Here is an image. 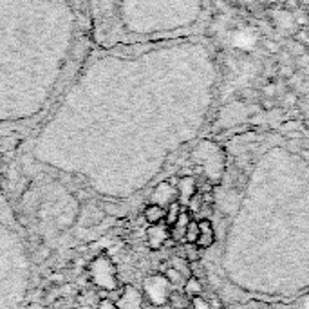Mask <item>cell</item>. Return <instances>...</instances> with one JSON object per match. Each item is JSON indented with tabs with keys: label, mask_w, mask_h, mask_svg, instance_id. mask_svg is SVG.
<instances>
[{
	"label": "cell",
	"mask_w": 309,
	"mask_h": 309,
	"mask_svg": "<svg viewBox=\"0 0 309 309\" xmlns=\"http://www.w3.org/2000/svg\"><path fill=\"white\" fill-rule=\"evenodd\" d=\"M174 291V286L167 281V277L163 273H156L150 275L143 281V295L147 297V300L154 306H167L170 293Z\"/></svg>",
	"instance_id": "cell-1"
},
{
	"label": "cell",
	"mask_w": 309,
	"mask_h": 309,
	"mask_svg": "<svg viewBox=\"0 0 309 309\" xmlns=\"http://www.w3.org/2000/svg\"><path fill=\"white\" fill-rule=\"evenodd\" d=\"M190 309H212V306H210V300H206L203 295H199L190 299Z\"/></svg>",
	"instance_id": "cell-19"
},
{
	"label": "cell",
	"mask_w": 309,
	"mask_h": 309,
	"mask_svg": "<svg viewBox=\"0 0 309 309\" xmlns=\"http://www.w3.org/2000/svg\"><path fill=\"white\" fill-rule=\"evenodd\" d=\"M174 201H177V190H176V186H172L168 181L159 183V185L154 188L152 195H150V203L161 206V208H165V210H167Z\"/></svg>",
	"instance_id": "cell-2"
},
{
	"label": "cell",
	"mask_w": 309,
	"mask_h": 309,
	"mask_svg": "<svg viewBox=\"0 0 309 309\" xmlns=\"http://www.w3.org/2000/svg\"><path fill=\"white\" fill-rule=\"evenodd\" d=\"M90 275H92V281L98 286H101V288H105V290H110V288H114L116 286V282L112 281L114 275H112V264L109 262V259L105 261L103 270H101V266H100V261L96 259V261L90 264Z\"/></svg>",
	"instance_id": "cell-4"
},
{
	"label": "cell",
	"mask_w": 309,
	"mask_h": 309,
	"mask_svg": "<svg viewBox=\"0 0 309 309\" xmlns=\"http://www.w3.org/2000/svg\"><path fill=\"white\" fill-rule=\"evenodd\" d=\"M188 212H190L192 215L194 214H199V212H203V208H205V201H203V194L201 192H197V194H194L190 197V201H188V205L185 206Z\"/></svg>",
	"instance_id": "cell-16"
},
{
	"label": "cell",
	"mask_w": 309,
	"mask_h": 309,
	"mask_svg": "<svg viewBox=\"0 0 309 309\" xmlns=\"http://www.w3.org/2000/svg\"><path fill=\"white\" fill-rule=\"evenodd\" d=\"M118 309H143V295L134 286H125L123 295L119 297Z\"/></svg>",
	"instance_id": "cell-6"
},
{
	"label": "cell",
	"mask_w": 309,
	"mask_h": 309,
	"mask_svg": "<svg viewBox=\"0 0 309 309\" xmlns=\"http://www.w3.org/2000/svg\"><path fill=\"white\" fill-rule=\"evenodd\" d=\"M76 199H78V201H85V192H78V194H76Z\"/></svg>",
	"instance_id": "cell-23"
},
{
	"label": "cell",
	"mask_w": 309,
	"mask_h": 309,
	"mask_svg": "<svg viewBox=\"0 0 309 309\" xmlns=\"http://www.w3.org/2000/svg\"><path fill=\"white\" fill-rule=\"evenodd\" d=\"M47 281L51 282L52 286H62V284H65V275H63L62 271L60 273H51V275L47 277Z\"/></svg>",
	"instance_id": "cell-21"
},
{
	"label": "cell",
	"mask_w": 309,
	"mask_h": 309,
	"mask_svg": "<svg viewBox=\"0 0 309 309\" xmlns=\"http://www.w3.org/2000/svg\"><path fill=\"white\" fill-rule=\"evenodd\" d=\"M176 190H177V201L181 203V206L188 205V201H190L192 195L199 192L197 190V181H195V177H192V176L179 177Z\"/></svg>",
	"instance_id": "cell-5"
},
{
	"label": "cell",
	"mask_w": 309,
	"mask_h": 309,
	"mask_svg": "<svg viewBox=\"0 0 309 309\" xmlns=\"http://www.w3.org/2000/svg\"><path fill=\"white\" fill-rule=\"evenodd\" d=\"M190 221H192V214L186 208H183V212L179 214L174 226H170V239L174 243H185V233Z\"/></svg>",
	"instance_id": "cell-7"
},
{
	"label": "cell",
	"mask_w": 309,
	"mask_h": 309,
	"mask_svg": "<svg viewBox=\"0 0 309 309\" xmlns=\"http://www.w3.org/2000/svg\"><path fill=\"white\" fill-rule=\"evenodd\" d=\"M183 208H185V206H181L179 201H174V203L167 208V214H165V224H167L168 228L174 226V223L177 221V217H179V214L183 212Z\"/></svg>",
	"instance_id": "cell-13"
},
{
	"label": "cell",
	"mask_w": 309,
	"mask_h": 309,
	"mask_svg": "<svg viewBox=\"0 0 309 309\" xmlns=\"http://www.w3.org/2000/svg\"><path fill=\"white\" fill-rule=\"evenodd\" d=\"M101 208H103L105 215H116V217L127 215V208H123V205H119L118 201H116V205H112V203H103Z\"/></svg>",
	"instance_id": "cell-18"
},
{
	"label": "cell",
	"mask_w": 309,
	"mask_h": 309,
	"mask_svg": "<svg viewBox=\"0 0 309 309\" xmlns=\"http://www.w3.org/2000/svg\"><path fill=\"white\" fill-rule=\"evenodd\" d=\"M165 214H167V210L150 203V205L145 208V212H143V219H145V223H147L148 226H150V224H159V223H165Z\"/></svg>",
	"instance_id": "cell-9"
},
{
	"label": "cell",
	"mask_w": 309,
	"mask_h": 309,
	"mask_svg": "<svg viewBox=\"0 0 309 309\" xmlns=\"http://www.w3.org/2000/svg\"><path fill=\"white\" fill-rule=\"evenodd\" d=\"M170 241V228H168L165 223H159V224H150L147 230V243H148V248L152 250V252H157V250H161L165 244Z\"/></svg>",
	"instance_id": "cell-3"
},
{
	"label": "cell",
	"mask_w": 309,
	"mask_h": 309,
	"mask_svg": "<svg viewBox=\"0 0 309 309\" xmlns=\"http://www.w3.org/2000/svg\"><path fill=\"white\" fill-rule=\"evenodd\" d=\"M197 237H199V223L192 219L185 233V244H195L197 243Z\"/></svg>",
	"instance_id": "cell-17"
},
{
	"label": "cell",
	"mask_w": 309,
	"mask_h": 309,
	"mask_svg": "<svg viewBox=\"0 0 309 309\" xmlns=\"http://www.w3.org/2000/svg\"><path fill=\"white\" fill-rule=\"evenodd\" d=\"M52 253H51V248L49 246H40L36 252H34V262H45L49 257H51Z\"/></svg>",
	"instance_id": "cell-20"
},
{
	"label": "cell",
	"mask_w": 309,
	"mask_h": 309,
	"mask_svg": "<svg viewBox=\"0 0 309 309\" xmlns=\"http://www.w3.org/2000/svg\"><path fill=\"white\" fill-rule=\"evenodd\" d=\"M199 237H197V246L201 250H206V248H212L215 243V230L210 223V219H199Z\"/></svg>",
	"instance_id": "cell-8"
},
{
	"label": "cell",
	"mask_w": 309,
	"mask_h": 309,
	"mask_svg": "<svg viewBox=\"0 0 309 309\" xmlns=\"http://www.w3.org/2000/svg\"><path fill=\"white\" fill-rule=\"evenodd\" d=\"M98 309H118V306H116L114 300L103 299V300H100V304H98Z\"/></svg>",
	"instance_id": "cell-22"
},
{
	"label": "cell",
	"mask_w": 309,
	"mask_h": 309,
	"mask_svg": "<svg viewBox=\"0 0 309 309\" xmlns=\"http://www.w3.org/2000/svg\"><path fill=\"white\" fill-rule=\"evenodd\" d=\"M168 304L174 309H188L190 308V297H186L183 291H172L170 299H168Z\"/></svg>",
	"instance_id": "cell-11"
},
{
	"label": "cell",
	"mask_w": 309,
	"mask_h": 309,
	"mask_svg": "<svg viewBox=\"0 0 309 309\" xmlns=\"http://www.w3.org/2000/svg\"><path fill=\"white\" fill-rule=\"evenodd\" d=\"M170 266L176 268L179 273H183V275L188 279V277H192V271H190V262L186 261V259H183L181 255H176V257H172L170 261Z\"/></svg>",
	"instance_id": "cell-15"
},
{
	"label": "cell",
	"mask_w": 309,
	"mask_h": 309,
	"mask_svg": "<svg viewBox=\"0 0 309 309\" xmlns=\"http://www.w3.org/2000/svg\"><path fill=\"white\" fill-rule=\"evenodd\" d=\"M185 244V243H183ZM183 250H185V253H183V259H186V261L190 262V264H194V262H199L201 257H203V250H201L197 244H185L183 246Z\"/></svg>",
	"instance_id": "cell-12"
},
{
	"label": "cell",
	"mask_w": 309,
	"mask_h": 309,
	"mask_svg": "<svg viewBox=\"0 0 309 309\" xmlns=\"http://www.w3.org/2000/svg\"><path fill=\"white\" fill-rule=\"evenodd\" d=\"M163 275L167 277V281L170 282L174 288H177V286H183V284H185V281H186V277L183 275V273H179L176 268H172V266H168L167 270L163 271Z\"/></svg>",
	"instance_id": "cell-14"
},
{
	"label": "cell",
	"mask_w": 309,
	"mask_h": 309,
	"mask_svg": "<svg viewBox=\"0 0 309 309\" xmlns=\"http://www.w3.org/2000/svg\"><path fill=\"white\" fill-rule=\"evenodd\" d=\"M203 290H205L203 282H201L199 279H195V277H188L185 281V284H183V293H185L186 297H190V299L203 295Z\"/></svg>",
	"instance_id": "cell-10"
}]
</instances>
